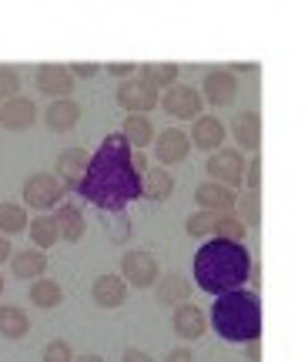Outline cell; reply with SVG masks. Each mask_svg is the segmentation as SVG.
Instances as JSON below:
<instances>
[{
  "label": "cell",
  "mask_w": 308,
  "mask_h": 362,
  "mask_svg": "<svg viewBox=\"0 0 308 362\" xmlns=\"http://www.w3.org/2000/svg\"><path fill=\"white\" fill-rule=\"evenodd\" d=\"M54 218H57V228H61V242H67V245H74L88 235V221H84V211L77 205H57Z\"/></svg>",
  "instance_id": "21"
},
{
  "label": "cell",
  "mask_w": 308,
  "mask_h": 362,
  "mask_svg": "<svg viewBox=\"0 0 308 362\" xmlns=\"http://www.w3.org/2000/svg\"><path fill=\"white\" fill-rule=\"evenodd\" d=\"M30 332V319L20 305H0V336L4 339H24Z\"/></svg>",
  "instance_id": "26"
},
{
  "label": "cell",
  "mask_w": 308,
  "mask_h": 362,
  "mask_svg": "<svg viewBox=\"0 0 308 362\" xmlns=\"http://www.w3.org/2000/svg\"><path fill=\"white\" fill-rule=\"evenodd\" d=\"M121 362H154V359H151V356H148L144 349H124Z\"/></svg>",
  "instance_id": "39"
},
{
  "label": "cell",
  "mask_w": 308,
  "mask_h": 362,
  "mask_svg": "<svg viewBox=\"0 0 308 362\" xmlns=\"http://www.w3.org/2000/svg\"><path fill=\"white\" fill-rule=\"evenodd\" d=\"M235 198H238V192L228 188V185H221V181H205V185L194 188L198 208H208V211H231V208H235Z\"/></svg>",
  "instance_id": "19"
},
{
  "label": "cell",
  "mask_w": 308,
  "mask_h": 362,
  "mask_svg": "<svg viewBox=\"0 0 308 362\" xmlns=\"http://www.w3.org/2000/svg\"><path fill=\"white\" fill-rule=\"evenodd\" d=\"M218 215H221V211L198 208L194 215H188V221H184V232L191 235V238H211V235H215V225H218Z\"/></svg>",
  "instance_id": "29"
},
{
  "label": "cell",
  "mask_w": 308,
  "mask_h": 362,
  "mask_svg": "<svg viewBox=\"0 0 308 362\" xmlns=\"http://www.w3.org/2000/svg\"><path fill=\"white\" fill-rule=\"evenodd\" d=\"M191 148H194L191 134L181 131V128H165V131H158V138H154V155H158V161H161L165 168L188 161Z\"/></svg>",
  "instance_id": "10"
},
{
  "label": "cell",
  "mask_w": 308,
  "mask_h": 362,
  "mask_svg": "<svg viewBox=\"0 0 308 362\" xmlns=\"http://www.w3.org/2000/svg\"><path fill=\"white\" fill-rule=\"evenodd\" d=\"M24 205L34 208V211H51V208L61 205V198H64V181L51 175V171H34L30 178L24 181Z\"/></svg>",
  "instance_id": "4"
},
{
  "label": "cell",
  "mask_w": 308,
  "mask_h": 362,
  "mask_svg": "<svg viewBox=\"0 0 308 362\" xmlns=\"http://www.w3.org/2000/svg\"><path fill=\"white\" fill-rule=\"evenodd\" d=\"M244 232H248V225H244L235 211H221V215H218V225H215V235H218V238L244 242Z\"/></svg>",
  "instance_id": "32"
},
{
  "label": "cell",
  "mask_w": 308,
  "mask_h": 362,
  "mask_svg": "<svg viewBox=\"0 0 308 362\" xmlns=\"http://www.w3.org/2000/svg\"><path fill=\"white\" fill-rule=\"evenodd\" d=\"M244 188H248V192H258V188H261V161H258V155L244 165Z\"/></svg>",
  "instance_id": "35"
},
{
  "label": "cell",
  "mask_w": 308,
  "mask_h": 362,
  "mask_svg": "<svg viewBox=\"0 0 308 362\" xmlns=\"http://www.w3.org/2000/svg\"><path fill=\"white\" fill-rule=\"evenodd\" d=\"M231 134L242 151H255L261 148V115L258 111H238L235 121H231Z\"/></svg>",
  "instance_id": "17"
},
{
  "label": "cell",
  "mask_w": 308,
  "mask_h": 362,
  "mask_svg": "<svg viewBox=\"0 0 308 362\" xmlns=\"http://www.w3.org/2000/svg\"><path fill=\"white\" fill-rule=\"evenodd\" d=\"M154 296H158L161 305H174L178 309L181 302H188V296H191V282L184 275H178V272H167V275H161L154 282Z\"/></svg>",
  "instance_id": "20"
},
{
  "label": "cell",
  "mask_w": 308,
  "mask_h": 362,
  "mask_svg": "<svg viewBox=\"0 0 308 362\" xmlns=\"http://www.w3.org/2000/svg\"><path fill=\"white\" fill-rule=\"evenodd\" d=\"M44 269H47V252L44 248H24V252H13L11 255V272L13 279H40L44 275Z\"/></svg>",
  "instance_id": "22"
},
{
  "label": "cell",
  "mask_w": 308,
  "mask_h": 362,
  "mask_svg": "<svg viewBox=\"0 0 308 362\" xmlns=\"http://www.w3.org/2000/svg\"><path fill=\"white\" fill-rule=\"evenodd\" d=\"M77 121H81V104H77L74 98H54V101L44 107V124L51 131H57V134L71 131Z\"/></svg>",
  "instance_id": "18"
},
{
  "label": "cell",
  "mask_w": 308,
  "mask_h": 362,
  "mask_svg": "<svg viewBox=\"0 0 308 362\" xmlns=\"http://www.w3.org/2000/svg\"><path fill=\"white\" fill-rule=\"evenodd\" d=\"M74 362H104V356H97V352H88V356H77Z\"/></svg>",
  "instance_id": "42"
},
{
  "label": "cell",
  "mask_w": 308,
  "mask_h": 362,
  "mask_svg": "<svg viewBox=\"0 0 308 362\" xmlns=\"http://www.w3.org/2000/svg\"><path fill=\"white\" fill-rule=\"evenodd\" d=\"M191 144L198 148V151H218L221 144H225V138H228V128H225V121L215 115H201L191 121Z\"/></svg>",
  "instance_id": "14"
},
{
  "label": "cell",
  "mask_w": 308,
  "mask_h": 362,
  "mask_svg": "<svg viewBox=\"0 0 308 362\" xmlns=\"http://www.w3.org/2000/svg\"><path fill=\"white\" fill-rule=\"evenodd\" d=\"M121 275L128 279L131 288H151L158 279H161V269H158V259L144 248H134L121 259Z\"/></svg>",
  "instance_id": "8"
},
{
  "label": "cell",
  "mask_w": 308,
  "mask_h": 362,
  "mask_svg": "<svg viewBox=\"0 0 308 362\" xmlns=\"http://www.w3.org/2000/svg\"><path fill=\"white\" fill-rule=\"evenodd\" d=\"M211 329L225 342H251L261 336V298L248 288L221 292L211 305Z\"/></svg>",
  "instance_id": "3"
},
{
  "label": "cell",
  "mask_w": 308,
  "mask_h": 362,
  "mask_svg": "<svg viewBox=\"0 0 308 362\" xmlns=\"http://www.w3.org/2000/svg\"><path fill=\"white\" fill-rule=\"evenodd\" d=\"M201 94L211 107H225L238 98V74L231 67H211L201 81Z\"/></svg>",
  "instance_id": "9"
},
{
  "label": "cell",
  "mask_w": 308,
  "mask_h": 362,
  "mask_svg": "<svg viewBox=\"0 0 308 362\" xmlns=\"http://www.w3.org/2000/svg\"><path fill=\"white\" fill-rule=\"evenodd\" d=\"M97 71H101V67H97V64H88V61H81V64H71V74H74V78H94Z\"/></svg>",
  "instance_id": "37"
},
{
  "label": "cell",
  "mask_w": 308,
  "mask_h": 362,
  "mask_svg": "<svg viewBox=\"0 0 308 362\" xmlns=\"http://www.w3.org/2000/svg\"><path fill=\"white\" fill-rule=\"evenodd\" d=\"M194 282L201 285V292L208 296H221L231 288H242L251 279V255L242 242L231 238H218L211 235V242L194 252Z\"/></svg>",
  "instance_id": "2"
},
{
  "label": "cell",
  "mask_w": 308,
  "mask_h": 362,
  "mask_svg": "<svg viewBox=\"0 0 308 362\" xmlns=\"http://www.w3.org/2000/svg\"><path fill=\"white\" fill-rule=\"evenodd\" d=\"M244 161L242 151H231V148H218V151H211V158H208V175H211V181H221V185H228V188H242L244 185Z\"/></svg>",
  "instance_id": "7"
},
{
  "label": "cell",
  "mask_w": 308,
  "mask_h": 362,
  "mask_svg": "<svg viewBox=\"0 0 308 362\" xmlns=\"http://www.w3.org/2000/svg\"><path fill=\"white\" fill-rule=\"evenodd\" d=\"M201 104H205V94L191 84H171V88L161 94V111L174 117V121H194L201 117Z\"/></svg>",
  "instance_id": "6"
},
{
  "label": "cell",
  "mask_w": 308,
  "mask_h": 362,
  "mask_svg": "<svg viewBox=\"0 0 308 362\" xmlns=\"http://www.w3.org/2000/svg\"><path fill=\"white\" fill-rule=\"evenodd\" d=\"M7 238H11V235H4L0 232V265H4V262H11V242H7Z\"/></svg>",
  "instance_id": "40"
},
{
  "label": "cell",
  "mask_w": 308,
  "mask_h": 362,
  "mask_svg": "<svg viewBox=\"0 0 308 362\" xmlns=\"http://www.w3.org/2000/svg\"><path fill=\"white\" fill-rule=\"evenodd\" d=\"M0 292H4V275H0Z\"/></svg>",
  "instance_id": "43"
},
{
  "label": "cell",
  "mask_w": 308,
  "mask_h": 362,
  "mask_svg": "<svg viewBox=\"0 0 308 362\" xmlns=\"http://www.w3.org/2000/svg\"><path fill=\"white\" fill-rule=\"evenodd\" d=\"M171 194H174V178L165 165L144 171V198L148 202H167Z\"/></svg>",
  "instance_id": "25"
},
{
  "label": "cell",
  "mask_w": 308,
  "mask_h": 362,
  "mask_svg": "<svg viewBox=\"0 0 308 362\" xmlns=\"http://www.w3.org/2000/svg\"><path fill=\"white\" fill-rule=\"evenodd\" d=\"M27 205H13V202H0V232L4 235H20L27 232Z\"/></svg>",
  "instance_id": "28"
},
{
  "label": "cell",
  "mask_w": 308,
  "mask_h": 362,
  "mask_svg": "<svg viewBox=\"0 0 308 362\" xmlns=\"http://www.w3.org/2000/svg\"><path fill=\"white\" fill-rule=\"evenodd\" d=\"M90 165V151L88 148H64L57 161H54V175L64 181L67 192H77L81 188V178H84V171Z\"/></svg>",
  "instance_id": "11"
},
{
  "label": "cell",
  "mask_w": 308,
  "mask_h": 362,
  "mask_svg": "<svg viewBox=\"0 0 308 362\" xmlns=\"http://www.w3.org/2000/svg\"><path fill=\"white\" fill-rule=\"evenodd\" d=\"M37 124V104L24 98V94H17L11 101L0 104V128L7 131H30Z\"/></svg>",
  "instance_id": "12"
},
{
  "label": "cell",
  "mask_w": 308,
  "mask_h": 362,
  "mask_svg": "<svg viewBox=\"0 0 308 362\" xmlns=\"http://www.w3.org/2000/svg\"><path fill=\"white\" fill-rule=\"evenodd\" d=\"M27 235H30V242H34L37 248H44V252L61 242V228H57V218H54V215H44V211L30 218V225H27Z\"/></svg>",
  "instance_id": "24"
},
{
  "label": "cell",
  "mask_w": 308,
  "mask_h": 362,
  "mask_svg": "<svg viewBox=\"0 0 308 362\" xmlns=\"http://www.w3.org/2000/svg\"><path fill=\"white\" fill-rule=\"evenodd\" d=\"M141 78L151 81L158 90H167L171 84H178V64H144Z\"/></svg>",
  "instance_id": "31"
},
{
  "label": "cell",
  "mask_w": 308,
  "mask_h": 362,
  "mask_svg": "<svg viewBox=\"0 0 308 362\" xmlns=\"http://www.w3.org/2000/svg\"><path fill=\"white\" fill-rule=\"evenodd\" d=\"M121 134L128 138V144L134 148V151H144V148L158 138V131H154V124H151V117H148V115H128V121H124Z\"/></svg>",
  "instance_id": "23"
},
{
  "label": "cell",
  "mask_w": 308,
  "mask_h": 362,
  "mask_svg": "<svg viewBox=\"0 0 308 362\" xmlns=\"http://www.w3.org/2000/svg\"><path fill=\"white\" fill-rule=\"evenodd\" d=\"M77 78L64 64H40L37 67V90L47 98H71Z\"/></svg>",
  "instance_id": "15"
},
{
  "label": "cell",
  "mask_w": 308,
  "mask_h": 362,
  "mask_svg": "<svg viewBox=\"0 0 308 362\" xmlns=\"http://www.w3.org/2000/svg\"><path fill=\"white\" fill-rule=\"evenodd\" d=\"M27 296H30V302H34L37 309H57V305L64 302V288L54 282V279H44V275H40V279L30 282V292H27Z\"/></svg>",
  "instance_id": "27"
},
{
  "label": "cell",
  "mask_w": 308,
  "mask_h": 362,
  "mask_svg": "<svg viewBox=\"0 0 308 362\" xmlns=\"http://www.w3.org/2000/svg\"><path fill=\"white\" fill-rule=\"evenodd\" d=\"M77 192L104 211H124L131 202L144 198V171L134 165V148L121 131L107 134L101 148L90 155Z\"/></svg>",
  "instance_id": "1"
},
{
  "label": "cell",
  "mask_w": 308,
  "mask_h": 362,
  "mask_svg": "<svg viewBox=\"0 0 308 362\" xmlns=\"http://www.w3.org/2000/svg\"><path fill=\"white\" fill-rule=\"evenodd\" d=\"M117 104L128 111V115H148L154 107H161V90L154 88L151 81H144L141 74L124 78L117 84Z\"/></svg>",
  "instance_id": "5"
},
{
  "label": "cell",
  "mask_w": 308,
  "mask_h": 362,
  "mask_svg": "<svg viewBox=\"0 0 308 362\" xmlns=\"http://www.w3.org/2000/svg\"><path fill=\"white\" fill-rule=\"evenodd\" d=\"M104 71L111 74V78H131L134 71H138V64H131V61H111V64H104Z\"/></svg>",
  "instance_id": "36"
},
{
  "label": "cell",
  "mask_w": 308,
  "mask_h": 362,
  "mask_svg": "<svg viewBox=\"0 0 308 362\" xmlns=\"http://www.w3.org/2000/svg\"><path fill=\"white\" fill-rule=\"evenodd\" d=\"M208 315L198 305L191 302H181L178 309H174V319H171V329H174V336L184 339V342H194V339H201L208 332Z\"/></svg>",
  "instance_id": "16"
},
{
  "label": "cell",
  "mask_w": 308,
  "mask_h": 362,
  "mask_svg": "<svg viewBox=\"0 0 308 362\" xmlns=\"http://www.w3.org/2000/svg\"><path fill=\"white\" fill-rule=\"evenodd\" d=\"M44 362H74V349L67 339H54L51 346L44 349Z\"/></svg>",
  "instance_id": "34"
},
{
  "label": "cell",
  "mask_w": 308,
  "mask_h": 362,
  "mask_svg": "<svg viewBox=\"0 0 308 362\" xmlns=\"http://www.w3.org/2000/svg\"><path fill=\"white\" fill-rule=\"evenodd\" d=\"M165 362H194V356H191V349H188V346H178V349L167 352Z\"/></svg>",
  "instance_id": "38"
},
{
  "label": "cell",
  "mask_w": 308,
  "mask_h": 362,
  "mask_svg": "<svg viewBox=\"0 0 308 362\" xmlns=\"http://www.w3.org/2000/svg\"><path fill=\"white\" fill-rule=\"evenodd\" d=\"M244 346H248V349H244V356H248L251 362L261 359V346H258V339H251V342H244Z\"/></svg>",
  "instance_id": "41"
},
{
  "label": "cell",
  "mask_w": 308,
  "mask_h": 362,
  "mask_svg": "<svg viewBox=\"0 0 308 362\" xmlns=\"http://www.w3.org/2000/svg\"><path fill=\"white\" fill-rule=\"evenodd\" d=\"M231 211H235V215H238L248 228H258V221H261V215H258V211H261L258 192H248V188H244V192L235 198V208H231Z\"/></svg>",
  "instance_id": "30"
},
{
  "label": "cell",
  "mask_w": 308,
  "mask_h": 362,
  "mask_svg": "<svg viewBox=\"0 0 308 362\" xmlns=\"http://www.w3.org/2000/svg\"><path fill=\"white\" fill-rule=\"evenodd\" d=\"M128 279L124 275H97L94 285H90V298H94V305H101V309H121L124 302H128Z\"/></svg>",
  "instance_id": "13"
},
{
  "label": "cell",
  "mask_w": 308,
  "mask_h": 362,
  "mask_svg": "<svg viewBox=\"0 0 308 362\" xmlns=\"http://www.w3.org/2000/svg\"><path fill=\"white\" fill-rule=\"evenodd\" d=\"M17 94H20V74H17L13 67L0 64V104L17 98Z\"/></svg>",
  "instance_id": "33"
}]
</instances>
